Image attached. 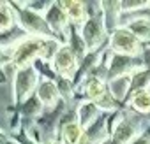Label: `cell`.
I'll use <instances>...</instances> for the list:
<instances>
[{
	"label": "cell",
	"mask_w": 150,
	"mask_h": 144,
	"mask_svg": "<svg viewBox=\"0 0 150 144\" xmlns=\"http://www.w3.org/2000/svg\"><path fill=\"white\" fill-rule=\"evenodd\" d=\"M7 60H11V56H7L2 49H0V65H2V63H6Z\"/></svg>",
	"instance_id": "484cf974"
},
{
	"label": "cell",
	"mask_w": 150,
	"mask_h": 144,
	"mask_svg": "<svg viewBox=\"0 0 150 144\" xmlns=\"http://www.w3.org/2000/svg\"><path fill=\"white\" fill-rule=\"evenodd\" d=\"M46 144H57V142H46Z\"/></svg>",
	"instance_id": "f1b7e54d"
},
{
	"label": "cell",
	"mask_w": 150,
	"mask_h": 144,
	"mask_svg": "<svg viewBox=\"0 0 150 144\" xmlns=\"http://www.w3.org/2000/svg\"><path fill=\"white\" fill-rule=\"evenodd\" d=\"M44 18H46V23L50 25V28H51L53 34H62V32H67L69 30L71 21H69L65 11L62 9L60 2H53L51 7L46 11Z\"/></svg>",
	"instance_id": "9c48e42d"
},
{
	"label": "cell",
	"mask_w": 150,
	"mask_h": 144,
	"mask_svg": "<svg viewBox=\"0 0 150 144\" xmlns=\"http://www.w3.org/2000/svg\"><path fill=\"white\" fill-rule=\"evenodd\" d=\"M120 7H122V13H131V11H139V9H145L148 7V2L145 0H125V2H120Z\"/></svg>",
	"instance_id": "7402d4cb"
},
{
	"label": "cell",
	"mask_w": 150,
	"mask_h": 144,
	"mask_svg": "<svg viewBox=\"0 0 150 144\" xmlns=\"http://www.w3.org/2000/svg\"><path fill=\"white\" fill-rule=\"evenodd\" d=\"M14 9L7 2H0V34H6L14 27Z\"/></svg>",
	"instance_id": "ac0fdd59"
},
{
	"label": "cell",
	"mask_w": 150,
	"mask_h": 144,
	"mask_svg": "<svg viewBox=\"0 0 150 144\" xmlns=\"http://www.w3.org/2000/svg\"><path fill=\"white\" fill-rule=\"evenodd\" d=\"M106 28L108 27H106L103 16L92 14L90 18H87V21L80 28V34H81V39L87 44L88 51H97L101 48V44L104 42V37H106Z\"/></svg>",
	"instance_id": "277c9868"
},
{
	"label": "cell",
	"mask_w": 150,
	"mask_h": 144,
	"mask_svg": "<svg viewBox=\"0 0 150 144\" xmlns=\"http://www.w3.org/2000/svg\"><path fill=\"white\" fill-rule=\"evenodd\" d=\"M67 32H69V48H71V51L74 53V56L78 58V62H80V60H85V55H88V48H87V44L83 42L81 34L76 32L74 25H71ZM80 63H81V62H80Z\"/></svg>",
	"instance_id": "5bb4252c"
},
{
	"label": "cell",
	"mask_w": 150,
	"mask_h": 144,
	"mask_svg": "<svg viewBox=\"0 0 150 144\" xmlns=\"http://www.w3.org/2000/svg\"><path fill=\"white\" fill-rule=\"evenodd\" d=\"M62 9L65 11L71 25H83L87 20V7L80 0H62L60 2Z\"/></svg>",
	"instance_id": "7c38bea8"
},
{
	"label": "cell",
	"mask_w": 150,
	"mask_h": 144,
	"mask_svg": "<svg viewBox=\"0 0 150 144\" xmlns=\"http://www.w3.org/2000/svg\"><path fill=\"white\" fill-rule=\"evenodd\" d=\"M146 46H148V48H150V42H148V44H146Z\"/></svg>",
	"instance_id": "4dcf8cb0"
},
{
	"label": "cell",
	"mask_w": 150,
	"mask_h": 144,
	"mask_svg": "<svg viewBox=\"0 0 150 144\" xmlns=\"http://www.w3.org/2000/svg\"><path fill=\"white\" fill-rule=\"evenodd\" d=\"M57 85H58L60 95H64L65 100H69V99L72 97V81H71V79H64V78H60Z\"/></svg>",
	"instance_id": "cb8c5ba5"
},
{
	"label": "cell",
	"mask_w": 150,
	"mask_h": 144,
	"mask_svg": "<svg viewBox=\"0 0 150 144\" xmlns=\"http://www.w3.org/2000/svg\"><path fill=\"white\" fill-rule=\"evenodd\" d=\"M150 86V70H138L131 76V95L146 92Z\"/></svg>",
	"instance_id": "d6986e66"
},
{
	"label": "cell",
	"mask_w": 150,
	"mask_h": 144,
	"mask_svg": "<svg viewBox=\"0 0 150 144\" xmlns=\"http://www.w3.org/2000/svg\"><path fill=\"white\" fill-rule=\"evenodd\" d=\"M35 97L41 100V104L44 107H55L58 99H60V90H58V85L53 81V79H42L37 86V92H35Z\"/></svg>",
	"instance_id": "30bf717a"
},
{
	"label": "cell",
	"mask_w": 150,
	"mask_h": 144,
	"mask_svg": "<svg viewBox=\"0 0 150 144\" xmlns=\"http://www.w3.org/2000/svg\"><path fill=\"white\" fill-rule=\"evenodd\" d=\"M23 113H25V116H30V118H34V116H37V114H41V111L44 109V106L41 104V100L37 99V97H30L25 104H23Z\"/></svg>",
	"instance_id": "44dd1931"
},
{
	"label": "cell",
	"mask_w": 150,
	"mask_h": 144,
	"mask_svg": "<svg viewBox=\"0 0 150 144\" xmlns=\"http://www.w3.org/2000/svg\"><path fill=\"white\" fill-rule=\"evenodd\" d=\"M16 13H18V25L27 34H32L34 37H41V39H50V37L55 35L51 32L50 25L46 23V18L41 16L37 11H32V9H18Z\"/></svg>",
	"instance_id": "7a4b0ae2"
},
{
	"label": "cell",
	"mask_w": 150,
	"mask_h": 144,
	"mask_svg": "<svg viewBox=\"0 0 150 144\" xmlns=\"http://www.w3.org/2000/svg\"><path fill=\"white\" fill-rule=\"evenodd\" d=\"M138 70H141V69L132 56L113 55L108 63V78L115 79V78H122V76H132Z\"/></svg>",
	"instance_id": "52a82bcc"
},
{
	"label": "cell",
	"mask_w": 150,
	"mask_h": 144,
	"mask_svg": "<svg viewBox=\"0 0 150 144\" xmlns=\"http://www.w3.org/2000/svg\"><path fill=\"white\" fill-rule=\"evenodd\" d=\"M148 9H150V2H148Z\"/></svg>",
	"instance_id": "f546056e"
},
{
	"label": "cell",
	"mask_w": 150,
	"mask_h": 144,
	"mask_svg": "<svg viewBox=\"0 0 150 144\" xmlns=\"http://www.w3.org/2000/svg\"><path fill=\"white\" fill-rule=\"evenodd\" d=\"M106 93H108V85H106L104 81H101L99 78L88 79V83H87V86H85V95H87L88 100L97 102V100L103 99Z\"/></svg>",
	"instance_id": "2e32d148"
},
{
	"label": "cell",
	"mask_w": 150,
	"mask_h": 144,
	"mask_svg": "<svg viewBox=\"0 0 150 144\" xmlns=\"http://www.w3.org/2000/svg\"><path fill=\"white\" fill-rule=\"evenodd\" d=\"M42 42H44V39H41V37H28V39H23L21 42H18L11 53L13 65L18 69L30 67L32 62L35 58H39Z\"/></svg>",
	"instance_id": "3957f363"
},
{
	"label": "cell",
	"mask_w": 150,
	"mask_h": 144,
	"mask_svg": "<svg viewBox=\"0 0 150 144\" xmlns=\"http://www.w3.org/2000/svg\"><path fill=\"white\" fill-rule=\"evenodd\" d=\"M101 109L97 107L96 102L92 100H87V102H81L78 106V111H76V116H78V123L83 127V130L90 128L101 116H99Z\"/></svg>",
	"instance_id": "8fae6325"
},
{
	"label": "cell",
	"mask_w": 150,
	"mask_h": 144,
	"mask_svg": "<svg viewBox=\"0 0 150 144\" xmlns=\"http://www.w3.org/2000/svg\"><path fill=\"white\" fill-rule=\"evenodd\" d=\"M125 28L131 30L141 42H150V18H134Z\"/></svg>",
	"instance_id": "9a60e30c"
},
{
	"label": "cell",
	"mask_w": 150,
	"mask_h": 144,
	"mask_svg": "<svg viewBox=\"0 0 150 144\" xmlns=\"http://www.w3.org/2000/svg\"><path fill=\"white\" fill-rule=\"evenodd\" d=\"M96 104H97V107H99L101 111H115V109H117V100L110 95V92H108L103 99H99Z\"/></svg>",
	"instance_id": "603a6c76"
},
{
	"label": "cell",
	"mask_w": 150,
	"mask_h": 144,
	"mask_svg": "<svg viewBox=\"0 0 150 144\" xmlns=\"http://www.w3.org/2000/svg\"><path fill=\"white\" fill-rule=\"evenodd\" d=\"M143 42L125 27L115 28L110 34V48L115 55H125V56H138L143 51Z\"/></svg>",
	"instance_id": "6da1fadb"
},
{
	"label": "cell",
	"mask_w": 150,
	"mask_h": 144,
	"mask_svg": "<svg viewBox=\"0 0 150 144\" xmlns=\"http://www.w3.org/2000/svg\"><path fill=\"white\" fill-rule=\"evenodd\" d=\"M83 127L78 121H69L62 128V137L67 144H80L83 139Z\"/></svg>",
	"instance_id": "e0dca14e"
},
{
	"label": "cell",
	"mask_w": 150,
	"mask_h": 144,
	"mask_svg": "<svg viewBox=\"0 0 150 144\" xmlns=\"http://www.w3.org/2000/svg\"><path fill=\"white\" fill-rule=\"evenodd\" d=\"M6 142H7V135L0 130V144H6Z\"/></svg>",
	"instance_id": "4316f807"
},
{
	"label": "cell",
	"mask_w": 150,
	"mask_h": 144,
	"mask_svg": "<svg viewBox=\"0 0 150 144\" xmlns=\"http://www.w3.org/2000/svg\"><path fill=\"white\" fill-rule=\"evenodd\" d=\"M108 92L115 100H124L127 93H131V76H122L108 81Z\"/></svg>",
	"instance_id": "4fadbf2b"
},
{
	"label": "cell",
	"mask_w": 150,
	"mask_h": 144,
	"mask_svg": "<svg viewBox=\"0 0 150 144\" xmlns=\"http://www.w3.org/2000/svg\"><path fill=\"white\" fill-rule=\"evenodd\" d=\"M99 144H115V142H113V141H111V137H110V135H108V137H106V139H104V141H101V142H99Z\"/></svg>",
	"instance_id": "83f0119b"
},
{
	"label": "cell",
	"mask_w": 150,
	"mask_h": 144,
	"mask_svg": "<svg viewBox=\"0 0 150 144\" xmlns=\"http://www.w3.org/2000/svg\"><path fill=\"white\" fill-rule=\"evenodd\" d=\"M111 141L115 144H131L136 137H138V125L129 118V116H124L111 130L110 134Z\"/></svg>",
	"instance_id": "ba28073f"
},
{
	"label": "cell",
	"mask_w": 150,
	"mask_h": 144,
	"mask_svg": "<svg viewBox=\"0 0 150 144\" xmlns=\"http://www.w3.org/2000/svg\"><path fill=\"white\" fill-rule=\"evenodd\" d=\"M131 144H150V137L148 135H138Z\"/></svg>",
	"instance_id": "d4e9b609"
},
{
	"label": "cell",
	"mask_w": 150,
	"mask_h": 144,
	"mask_svg": "<svg viewBox=\"0 0 150 144\" xmlns=\"http://www.w3.org/2000/svg\"><path fill=\"white\" fill-rule=\"evenodd\" d=\"M37 70L30 65L25 69H18L14 74V99L16 102H27L32 95V92L37 86ZM37 92V90H35Z\"/></svg>",
	"instance_id": "5b68a950"
},
{
	"label": "cell",
	"mask_w": 150,
	"mask_h": 144,
	"mask_svg": "<svg viewBox=\"0 0 150 144\" xmlns=\"http://www.w3.org/2000/svg\"><path fill=\"white\" fill-rule=\"evenodd\" d=\"M131 106L132 109H136L141 114L150 113V92H138L134 95H131Z\"/></svg>",
	"instance_id": "ffe728a7"
},
{
	"label": "cell",
	"mask_w": 150,
	"mask_h": 144,
	"mask_svg": "<svg viewBox=\"0 0 150 144\" xmlns=\"http://www.w3.org/2000/svg\"><path fill=\"white\" fill-rule=\"evenodd\" d=\"M78 65H80V62H78L76 56H74V53L71 51L69 46H62L58 49L55 60H53L55 72L64 79H72L74 74H76V70H78Z\"/></svg>",
	"instance_id": "8992f818"
}]
</instances>
